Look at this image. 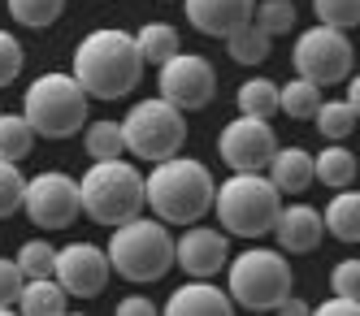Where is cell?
<instances>
[{
	"label": "cell",
	"instance_id": "cell-1",
	"mask_svg": "<svg viewBox=\"0 0 360 316\" xmlns=\"http://www.w3.org/2000/svg\"><path fill=\"white\" fill-rule=\"evenodd\" d=\"M74 78L83 83V91L91 100H126L139 87L143 74V57L131 31H117V26H100L87 31L74 48Z\"/></svg>",
	"mask_w": 360,
	"mask_h": 316
},
{
	"label": "cell",
	"instance_id": "cell-2",
	"mask_svg": "<svg viewBox=\"0 0 360 316\" xmlns=\"http://www.w3.org/2000/svg\"><path fill=\"white\" fill-rule=\"evenodd\" d=\"M217 182L191 156H165L152 165V173L143 178V204L152 208V217H161L165 225H191L204 221L213 208Z\"/></svg>",
	"mask_w": 360,
	"mask_h": 316
},
{
	"label": "cell",
	"instance_id": "cell-3",
	"mask_svg": "<svg viewBox=\"0 0 360 316\" xmlns=\"http://www.w3.org/2000/svg\"><path fill=\"white\" fill-rule=\"evenodd\" d=\"M295 273L282 247H248L243 256L226 260V295L235 308L248 312H278V303L291 295Z\"/></svg>",
	"mask_w": 360,
	"mask_h": 316
},
{
	"label": "cell",
	"instance_id": "cell-4",
	"mask_svg": "<svg viewBox=\"0 0 360 316\" xmlns=\"http://www.w3.org/2000/svg\"><path fill=\"white\" fill-rule=\"evenodd\" d=\"M213 213L235 239H265L282 213V191L269 182V173H230L217 182Z\"/></svg>",
	"mask_w": 360,
	"mask_h": 316
},
{
	"label": "cell",
	"instance_id": "cell-5",
	"mask_svg": "<svg viewBox=\"0 0 360 316\" xmlns=\"http://www.w3.org/2000/svg\"><path fill=\"white\" fill-rule=\"evenodd\" d=\"M87 91L74 74L48 70L22 96V117L31 121L39 139H70L87 126Z\"/></svg>",
	"mask_w": 360,
	"mask_h": 316
},
{
	"label": "cell",
	"instance_id": "cell-6",
	"mask_svg": "<svg viewBox=\"0 0 360 316\" xmlns=\"http://www.w3.org/2000/svg\"><path fill=\"white\" fill-rule=\"evenodd\" d=\"M109 265L117 277L135 282V286H148V282H161L169 269H174V234L169 225L157 217V221H143V217H131L113 225V239H109Z\"/></svg>",
	"mask_w": 360,
	"mask_h": 316
},
{
	"label": "cell",
	"instance_id": "cell-7",
	"mask_svg": "<svg viewBox=\"0 0 360 316\" xmlns=\"http://www.w3.org/2000/svg\"><path fill=\"white\" fill-rule=\"evenodd\" d=\"M79 199H83V217L96 225H122L143 213V178L135 165H126L122 156L113 161H91V169L79 178Z\"/></svg>",
	"mask_w": 360,
	"mask_h": 316
},
{
	"label": "cell",
	"instance_id": "cell-8",
	"mask_svg": "<svg viewBox=\"0 0 360 316\" xmlns=\"http://www.w3.org/2000/svg\"><path fill=\"white\" fill-rule=\"evenodd\" d=\"M122 135H126V152L139 156V161H148V165H157V161H165V156L183 152V143H187V117L165 96L139 100L135 109L122 117Z\"/></svg>",
	"mask_w": 360,
	"mask_h": 316
},
{
	"label": "cell",
	"instance_id": "cell-9",
	"mask_svg": "<svg viewBox=\"0 0 360 316\" xmlns=\"http://www.w3.org/2000/svg\"><path fill=\"white\" fill-rule=\"evenodd\" d=\"M291 61H295L300 78H308L317 87H334V83H347V74L356 65V48H352L347 31H334V26L317 22L308 31H300Z\"/></svg>",
	"mask_w": 360,
	"mask_h": 316
},
{
	"label": "cell",
	"instance_id": "cell-10",
	"mask_svg": "<svg viewBox=\"0 0 360 316\" xmlns=\"http://www.w3.org/2000/svg\"><path fill=\"white\" fill-rule=\"evenodd\" d=\"M22 213H27L39 230H65L79 221L83 199H79V178L61 169H44L27 178V195H22Z\"/></svg>",
	"mask_w": 360,
	"mask_h": 316
},
{
	"label": "cell",
	"instance_id": "cell-11",
	"mask_svg": "<svg viewBox=\"0 0 360 316\" xmlns=\"http://www.w3.org/2000/svg\"><path fill=\"white\" fill-rule=\"evenodd\" d=\"M157 91H161L169 104H178L183 113L209 109V100L217 96V70L209 65V57L178 48L169 61L157 65Z\"/></svg>",
	"mask_w": 360,
	"mask_h": 316
},
{
	"label": "cell",
	"instance_id": "cell-12",
	"mask_svg": "<svg viewBox=\"0 0 360 316\" xmlns=\"http://www.w3.org/2000/svg\"><path fill=\"white\" fill-rule=\"evenodd\" d=\"M217 152L230 165V173H265L274 152H278V135H274L269 117L239 113L235 121H226V130L217 135Z\"/></svg>",
	"mask_w": 360,
	"mask_h": 316
},
{
	"label": "cell",
	"instance_id": "cell-13",
	"mask_svg": "<svg viewBox=\"0 0 360 316\" xmlns=\"http://www.w3.org/2000/svg\"><path fill=\"white\" fill-rule=\"evenodd\" d=\"M109 251L96 247V243H70L57 251V265H53V277L65 286V295L74 299H96L100 291L109 286Z\"/></svg>",
	"mask_w": 360,
	"mask_h": 316
},
{
	"label": "cell",
	"instance_id": "cell-14",
	"mask_svg": "<svg viewBox=\"0 0 360 316\" xmlns=\"http://www.w3.org/2000/svg\"><path fill=\"white\" fill-rule=\"evenodd\" d=\"M230 260V239L226 230H213V225H183V234L174 239V265L183 269L187 277H213L226 269Z\"/></svg>",
	"mask_w": 360,
	"mask_h": 316
},
{
	"label": "cell",
	"instance_id": "cell-15",
	"mask_svg": "<svg viewBox=\"0 0 360 316\" xmlns=\"http://www.w3.org/2000/svg\"><path fill=\"white\" fill-rule=\"evenodd\" d=\"M274 239H278V247L287 251V256H304V251H317V243H321V234H326V221H321V213L313 204H287L278 213V221H274Z\"/></svg>",
	"mask_w": 360,
	"mask_h": 316
},
{
	"label": "cell",
	"instance_id": "cell-16",
	"mask_svg": "<svg viewBox=\"0 0 360 316\" xmlns=\"http://www.w3.org/2000/svg\"><path fill=\"white\" fill-rule=\"evenodd\" d=\"M183 5H187V22L200 35L226 39L230 31H239L243 22H252L256 0H183Z\"/></svg>",
	"mask_w": 360,
	"mask_h": 316
},
{
	"label": "cell",
	"instance_id": "cell-17",
	"mask_svg": "<svg viewBox=\"0 0 360 316\" xmlns=\"http://www.w3.org/2000/svg\"><path fill=\"white\" fill-rule=\"evenodd\" d=\"M165 312L169 316H230L235 312V299L221 286H213V277H191L169 295Z\"/></svg>",
	"mask_w": 360,
	"mask_h": 316
},
{
	"label": "cell",
	"instance_id": "cell-18",
	"mask_svg": "<svg viewBox=\"0 0 360 316\" xmlns=\"http://www.w3.org/2000/svg\"><path fill=\"white\" fill-rule=\"evenodd\" d=\"M265 173H269V182L282 195H300V191L313 187V152H304V147H278Z\"/></svg>",
	"mask_w": 360,
	"mask_h": 316
},
{
	"label": "cell",
	"instance_id": "cell-19",
	"mask_svg": "<svg viewBox=\"0 0 360 316\" xmlns=\"http://www.w3.org/2000/svg\"><path fill=\"white\" fill-rule=\"evenodd\" d=\"M326 234L330 239H339V243H360V191L352 187H339L334 191V199L326 204Z\"/></svg>",
	"mask_w": 360,
	"mask_h": 316
},
{
	"label": "cell",
	"instance_id": "cell-20",
	"mask_svg": "<svg viewBox=\"0 0 360 316\" xmlns=\"http://www.w3.org/2000/svg\"><path fill=\"white\" fill-rule=\"evenodd\" d=\"M70 303L65 295V286L48 273V277H27L22 282V295H18V312H27V316H61Z\"/></svg>",
	"mask_w": 360,
	"mask_h": 316
},
{
	"label": "cell",
	"instance_id": "cell-21",
	"mask_svg": "<svg viewBox=\"0 0 360 316\" xmlns=\"http://www.w3.org/2000/svg\"><path fill=\"white\" fill-rule=\"evenodd\" d=\"M356 173H360V165H356V152H347L343 143H330V147H321L317 156H313V178L321 182V187H352L356 182Z\"/></svg>",
	"mask_w": 360,
	"mask_h": 316
},
{
	"label": "cell",
	"instance_id": "cell-22",
	"mask_svg": "<svg viewBox=\"0 0 360 316\" xmlns=\"http://www.w3.org/2000/svg\"><path fill=\"white\" fill-rule=\"evenodd\" d=\"M83 152L91 161H113V156H126V135H122V121H87L83 126Z\"/></svg>",
	"mask_w": 360,
	"mask_h": 316
},
{
	"label": "cell",
	"instance_id": "cell-23",
	"mask_svg": "<svg viewBox=\"0 0 360 316\" xmlns=\"http://www.w3.org/2000/svg\"><path fill=\"white\" fill-rule=\"evenodd\" d=\"M317 104H321V87L308 83V78H300V74L291 78V83L278 87V109L287 117H295V121H313Z\"/></svg>",
	"mask_w": 360,
	"mask_h": 316
},
{
	"label": "cell",
	"instance_id": "cell-24",
	"mask_svg": "<svg viewBox=\"0 0 360 316\" xmlns=\"http://www.w3.org/2000/svg\"><path fill=\"white\" fill-rule=\"evenodd\" d=\"M135 44H139L143 65H161V61H169L174 52L183 48V39H178V31H174L169 22H148V26H139Z\"/></svg>",
	"mask_w": 360,
	"mask_h": 316
},
{
	"label": "cell",
	"instance_id": "cell-25",
	"mask_svg": "<svg viewBox=\"0 0 360 316\" xmlns=\"http://www.w3.org/2000/svg\"><path fill=\"white\" fill-rule=\"evenodd\" d=\"M269 35L261 31L256 22H243L239 31H230L226 35V52H230V61H239V65H261L269 57Z\"/></svg>",
	"mask_w": 360,
	"mask_h": 316
},
{
	"label": "cell",
	"instance_id": "cell-26",
	"mask_svg": "<svg viewBox=\"0 0 360 316\" xmlns=\"http://www.w3.org/2000/svg\"><path fill=\"white\" fill-rule=\"evenodd\" d=\"M313 121H317V130H321V139H330V143H347L352 130L360 126L347 100H321L317 113H313Z\"/></svg>",
	"mask_w": 360,
	"mask_h": 316
},
{
	"label": "cell",
	"instance_id": "cell-27",
	"mask_svg": "<svg viewBox=\"0 0 360 316\" xmlns=\"http://www.w3.org/2000/svg\"><path fill=\"white\" fill-rule=\"evenodd\" d=\"M35 147V130L22 113H0V161H27Z\"/></svg>",
	"mask_w": 360,
	"mask_h": 316
},
{
	"label": "cell",
	"instance_id": "cell-28",
	"mask_svg": "<svg viewBox=\"0 0 360 316\" xmlns=\"http://www.w3.org/2000/svg\"><path fill=\"white\" fill-rule=\"evenodd\" d=\"M9 5V18L18 26H27V31H44V26H53L65 9V0H5Z\"/></svg>",
	"mask_w": 360,
	"mask_h": 316
},
{
	"label": "cell",
	"instance_id": "cell-29",
	"mask_svg": "<svg viewBox=\"0 0 360 316\" xmlns=\"http://www.w3.org/2000/svg\"><path fill=\"white\" fill-rule=\"evenodd\" d=\"M239 113H252V117H274L278 113V83L274 78H248L239 87Z\"/></svg>",
	"mask_w": 360,
	"mask_h": 316
},
{
	"label": "cell",
	"instance_id": "cell-30",
	"mask_svg": "<svg viewBox=\"0 0 360 316\" xmlns=\"http://www.w3.org/2000/svg\"><path fill=\"white\" fill-rule=\"evenodd\" d=\"M252 22L261 26L269 39H274V35H287L291 26H295V5H291V0H256Z\"/></svg>",
	"mask_w": 360,
	"mask_h": 316
},
{
	"label": "cell",
	"instance_id": "cell-31",
	"mask_svg": "<svg viewBox=\"0 0 360 316\" xmlns=\"http://www.w3.org/2000/svg\"><path fill=\"white\" fill-rule=\"evenodd\" d=\"M13 260H18L22 277H48V273H53V265H57V247L44 243V239H31V243L18 247Z\"/></svg>",
	"mask_w": 360,
	"mask_h": 316
},
{
	"label": "cell",
	"instance_id": "cell-32",
	"mask_svg": "<svg viewBox=\"0 0 360 316\" xmlns=\"http://www.w3.org/2000/svg\"><path fill=\"white\" fill-rule=\"evenodd\" d=\"M22 195H27V178H22L18 161H0V221L22 213Z\"/></svg>",
	"mask_w": 360,
	"mask_h": 316
},
{
	"label": "cell",
	"instance_id": "cell-33",
	"mask_svg": "<svg viewBox=\"0 0 360 316\" xmlns=\"http://www.w3.org/2000/svg\"><path fill=\"white\" fill-rule=\"evenodd\" d=\"M313 13L334 31H352V26H360V0H313Z\"/></svg>",
	"mask_w": 360,
	"mask_h": 316
},
{
	"label": "cell",
	"instance_id": "cell-34",
	"mask_svg": "<svg viewBox=\"0 0 360 316\" xmlns=\"http://www.w3.org/2000/svg\"><path fill=\"white\" fill-rule=\"evenodd\" d=\"M330 291L360 299V256H347V260H339V265L330 269Z\"/></svg>",
	"mask_w": 360,
	"mask_h": 316
},
{
	"label": "cell",
	"instance_id": "cell-35",
	"mask_svg": "<svg viewBox=\"0 0 360 316\" xmlns=\"http://www.w3.org/2000/svg\"><path fill=\"white\" fill-rule=\"evenodd\" d=\"M22 269H18V260H5L0 256V316L13 312L18 308V295H22Z\"/></svg>",
	"mask_w": 360,
	"mask_h": 316
},
{
	"label": "cell",
	"instance_id": "cell-36",
	"mask_svg": "<svg viewBox=\"0 0 360 316\" xmlns=\"http://www.w3.org/2000/svg\"><path fill=\"white\" fill-rule=\"evenodd\" d=\"M22 61H27V57H22V44L9 31H0V87H9L13 78L22 74Z\"/></svg>",
	"mask_w": 360,
	"mask_h": 316
},
{
	"label": "cell",
	"instance_id": "cell-37",
	"mask_svg": "<svg viewBox=\"0 0 360 316\" xmlns=\"http://www.w3.org/2000/svg\"><path fill=\"white\" fill-rule=\"evenodd\" d=\"M317 312L321 316H360V299H352V295H330L326 303H317Z\"/></svg>",
	"mask_w": 360,
	"mask_h": 316
},
{
	"label": "cell",
	"instance_id": "cell-38",
	"mask_svg": "<svg viewBox=\"0 0 360 316\" xmlns=\"http://www.w3.org/2000/svg\"><path fill=\"white\" fill-rule=\"evenodd\" d=\"M117 312H122V316H152V312H157V303H152L148 295H131V299L117 303Z\"/></svg>",
	"mask_w": 360,
	"mask_h": 316
},
{
	"label": "cell",
	"instance_id": "cell-39",
	"mask_svg": "<svg viewBox=\"0 0 360 316\" xmlns=\"http://www.w3.org/2000/svg\"><path fill=\"white\" fill-rule=\"evenodd\" d=\"M347 104H352V113L360 121V74H347Z\"/></svg>",
	"mask_w": 360,
	"mask_h": 316
},
{
	"label": "cell",
	"instance_id": "cell-40",
	"mask_svg": "<svg viewBox=\"0 0 360 316\" xmlns=\"http://www.w3.org/2000/svg\"><path fill=\"white\" fill-rule=\"evenodd\" d=\"M278 312H287V316H304V312H308V303H304V299H295V295H287V299L278 303Z\"/></svg>",
	"mask_w": 360,
	"mask_h": 316
}]
</instances>
